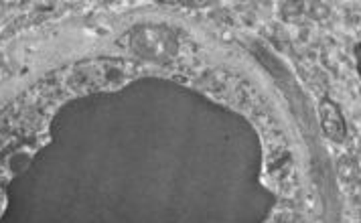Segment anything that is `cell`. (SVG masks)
<instances>
[{"instance_id": "6da1fadb", "label": "cell", "mask_w": 361, "mask_h": 223, "mask_svg": "<svg viewBox=\"0 0 361 223\" xmlns=\"http://www.w3.org/2000/svg\"><path fill=\"white\" fill-rule=\"evenodd\" d=\"M319 116H321V126L323 132L327 134L331 140L341 143L345 138V118L339 106L331 100H325L319 108Z\"/></svg>"}]
</instances>
